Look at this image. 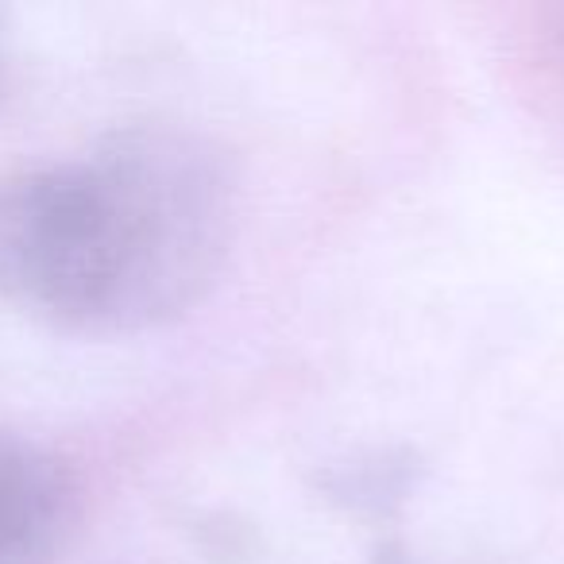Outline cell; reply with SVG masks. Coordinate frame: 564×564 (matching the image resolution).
I'll list each match as a JSON object with an SVG mask.
<instances>
[{
    "mask_svg": "<svg viewBox=\"0 0 564 564\" xmlns=\"http://www.w3.org/2000/svg\"><path fill=\"white\" fill-rule=\"evenodd\" d=\"M78 514L55 453L0 425V564H58Z\"/></svg>",
    "mask_w": 564,
    "mask_h": 564,
    "instance_id": "2",
    "label": "cell"
},
{
    "mask_svg": "<svg viewBox=\"0 0 564 564\" xmlns=\"http://www.w3.org/2000/svg\"><path fill=\"white\" fill-rule=\"evenodd\" d=\"M232 240V171L178 128H120L66 163L0 171V302L51 329L171 325L217 286Z\"/></svg>",
    "mask_w": 564,
    "mask_h": 564,
    "instance_id": "1",
    "label": "cell"
},
{
    "mask_svg": "<svg viewBox=\"0 0 564 564\" xmlns=\"http://www.w3.org/2000/svg\"><path fill=\"white\" fill-rule=\"evenodd\" d=\"M9 86H12V55H9V35L0 28V101H4Z\"/></svg>",
    "mask_w": 564,
    "mask_h": 564,
    "instance_id": "3",
    "label": "cell"
}]
</instances>
